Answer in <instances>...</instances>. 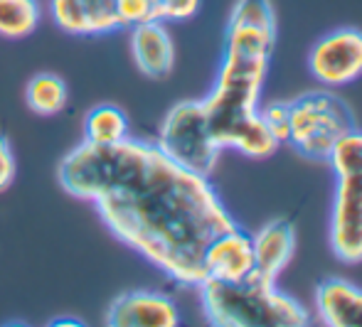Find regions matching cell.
Here are the masks:
<instances>
[{"instance_id": "16", "label": "cell", "mask_w": 362, "mask_h": 327, "mask_svg": "<svg viewBox=\"0 0 362 327\" xmlns=\"http://www.w3.org/2000/svg\"><path fill=\"white\" fill-rule=\"evenodd\" d=\"M40 23L37 0H0V37H28Z\"/></svg>"}, {"instance_id": "2", "label": "cell", "mask_w": 362, "mask_h": 327, "mask_svg": "<svg viewBox=\"0 0 362 327\" xmlns=\"http://www.w3.org/2000/svg\"><path fill=\"white\" fill-rule=\"evenodd\" d=\"M276 44V13L272 0H237L224 32L222 66L215 89L202 99L212 138L219 148H234L262 160L281 143L259 116V99Z\"/></svg>"}, {"instance_id": "15", "label": "cell", "mask_w": 362, "mask_h": 327, "mask_svg": "<svg viewBox=\"0 0 362 327\" xmlns=\"http://www.w3.org/2000/svg\"><path fill=\"white\" fill-rule=\"evenodd\" d=\"M25 101L37 116H57L67 106V84L52 71H40L25 86Z\"/></svg>"}, {"instance_id": "14", "label": "cell", "mask_w": 362, "mask_h": 327, "mask_svg": "<svg viewBox=\"0 0 362 327\" xmlns=\"http://www.w3.org/2000/svg\"><path fill=\"white\" fill-rule=\"evenodd\" d=\"M129 136V119L114 104H99L84 116V143L111 145Z\"/></svg>"}, {"instance_id": "7", "label": "cell", "mask_w": 362, "mask_h": 327, "mask_svg": "<svg viewBox=\"0 0 362 327\" xmlns=\"http://www.w3.org/2000/svg\"><path fill=\"white\" fill-rule=\"evenodd\" d=\"M330 249L343 263L362 261V175L338 177L330 209Z\"/></svg>"}, {"instance_id": "20", "label": "cell", "mask_w": 362, "mask_h": 327, "mask_svg": "<svg viewBox=\"0 0 362 327\" xmlns=\"http://www.w3.org/2000/svg\"><path fill=\"white\" fill-rule=\"evenodd\" d=\"M49 325H52V327H67V325H76V327H79V325H84V323H81V320H52V323H49Z\"/></svg>"}, {"instance_id": "17", "label": "cell", "mask_w": 362, "mask_h": 327, "mask_svg": "<svg viewBox=\"0 0 362 327\" xmlns=\"http://www.w3.org/2000/svg\"><path fill=\"white\" fill-rule=\"evenodd\" d=\"M335 177H358L362 175V131H348L330 150L328 160Z\"/></svg>"}, {"instance_id": "19", "label": "cell", "mask_w": 362, "mask_h": 327, "mask_svg": "<svg viewBox=\"0 0 362 327\" xmlns=\"http://www.w3.org/2000/svg\"><path fill=\"white\" fill-rule=\"evenodd\" d=\"M15 172H18V165H15V155L10 150V143L0 136V192L13 185Z\"/></svg>"}, {"instance_id": "12", "label": "cell", "mask_w": 362, "mask_h": 327, "mask_svg": "<svg viewBox=\"0 0 362 327\" xmlns=\"http://www.w3.org/2000/svg\"><path fill=\"white\" fill-rule=\"evenodd\" d=\"M131 54L141 74L151 79H163L175 64V44L168 28L158 20L131 28Z\"/></svg>"}, {"instance_id": "4", "label": "cell", "mask_w": 362, "mask_h": 327, "mask_svg": "<svg viewBox=\"0 0 362 327\" xmlns=\"http://www.w3.org/2000/svg\"><path fill=\"white\" fill-rule=\"evenodd\" d=\"M288 121L286 145L308 160H328L335 143L355 129L353 109L330 89L288 101Z\"/></svg>"}, {"instance_id": "8", "label": "cell", "mask_w": 362, "mask_h": 327, "mask_svg": "<svg viewBox=\"0 0 362 327\" xmlns=\"http://www.w3.org/2000/svg\"><path fill=\"white\" fill-rule=\"evenodd\" d=\"M104 323L109 327H177L180 310L165 293L129 290L111 300Z\"/></svg>"}, {"instance_id": "18", "label": "cell", "mask_w": 362, "mask_h": 327, "mask_svg": "<svg viewBox=\"0 0 362 327\" xmlns=\"http://www.w3.org/2000/svg\"><path fill=\"white\" fill-rule=\"evenodd\" d=\"M259 116L267 124V129L272 131V136L276 138L279 143L288 141V101H269L267 106H259Z\"/></svg>"}, {"instance_id": "5", "label": "cell", "mask_w": 362, "mask_h": 327, "mask_svg": "<svg viewBox=\"0 0 362 327\" xmlns=\"http://www.w3.org/2000/svg\"><path fill=\"white\" fill-rule=\"evenodd\" d=\"M156 145L180 167L210 177L222 148L215 143L202 101H180L165 114Z\"/></svg>"}, {"instance_id": "1", "label": "cell", "mask_w": 362, "mask_h": 327, "mask_svg": "<svg viewBox=\"0 0 362 327\" xmlns=\"http://www.w3.org/2000/svg\"><path fill=\"white\" fill-rule=\"evenodd\" d=\"M59 185L89 199L116 239L180 285L205 280V249L237 227L210 177L131 136L111 145L81 141L59 165Z\"/></svg>"}, {"instance_id": "10", "label": "cell", "mask_w": 362, "mask_h": 327, "mask_svg": "<svg viewBox=\"0 0 362 327\" xmlns=\"http://www.w3.org/2000/svg\"><path fill=\"white\" fill-rule=\"evenodd\" d=\"M49 13L67 35L96 37L121 30L116 0H49Z\"/></svg>"}, {"instance_id": "3", "label": "cell", "mask_w": 362, "mask_h": 327, "mask_svg": "<svg viewBox=\"0 0 362 327\" xmlns=\"http://www.w3.org/2000/svg\"><path fill=\"white\" fill-rule=\"evenodd\" d=\"M205 318L217 327H305L308 310L296 298L281 293L276 283H267L257 273L249 278L227 280L205 278L200 285Z\"/></svg>"}, {"instance_id": "11", "label": "cell", "mask_w": 362, "mask_h": 327, "mask_svg": "<svg viewBox=\"0 0 362 327\" xmlns=\"http://www.w3.org/2000/svg\"><path fill=\"white\" fill-rule=\"evenodd\" d=\"M254 273L267 283H276L296 251V229L286 219H274L252 237Z\"/></svg>"}, {"instance_id": "13", "label": "cell", "mask_w": 362, "mask_h": 327, "mask_svg": "<svg viewBox=\"0 0 362 327\" xmlns=\"http://www.w3.org/2000/svg\"><path fill=\"white\" fill-rule=\"evenodd\" d=\"M315 313L328 327H362V288L345 278H325L315 288Z\"/></svg>"}, {"instance_id": "6", "label": "cell", "mask_w": 362, "mask_h": 327, "mask_svg": "<svg viewBox=\"0 0 362 327\" xmlns=\"http://www.w3.org/2000/svg\"><path fill=\"white\" fill-rule=\"evenodd\" d=\"M308 69L323 86H345L362 76V30L340 28L320 37L308 54Z\"/></svg>"}, {"instance_id": "9", "label": "cell", "mask_w": 362, "mask_h": 327, "mask_svg": "<svg viewBox=\"0 0 362 327\" xmlns=\"http://www.w3.org/2000/svg\"><path fill=\"white\" fill-rule=\"evenodd\" d=\"M202 266H205V278L227 280V283L249 278L254 273L252 237L244 229H239V224L229 232L219 234L205 249Z\"/></svg>"}]
</instances>
